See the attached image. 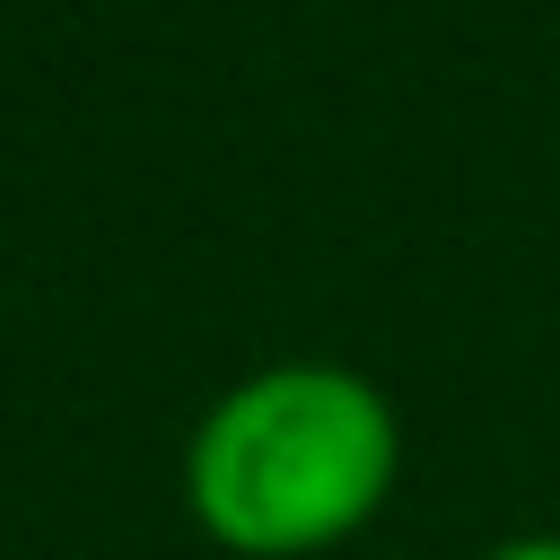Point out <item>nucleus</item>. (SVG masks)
Returning a JSON list of instances; mask_svg holds the SVG:
<instances>
[{"label":"nucleus","instance_id":"1","mask_svg":"<svg viewBox=\"0 0 560 560\" xmlns=\"http://www.w3.org/2000/svg\"><path fill=\"white\" fill-rule=\"evenodd\" d=\"M402 481V411L350 359L245 368L184 438V508L236 560H324Z\"/></svg>","mask_w":560,"mask_h":560},{"label":"nucleus","instance_id":"2","mask_svg":"<svg viewBox=\"0 0 560 560\" xmlns=\"http://www.w3.org/2000/svg\"><path fill=\"white\" fill-rule=\"evenodd\" d=\"M481 560H560V525H534V534H508V542H490Z\"/></svg>","mask_w":560,"mask_h":560}]
</instances>
